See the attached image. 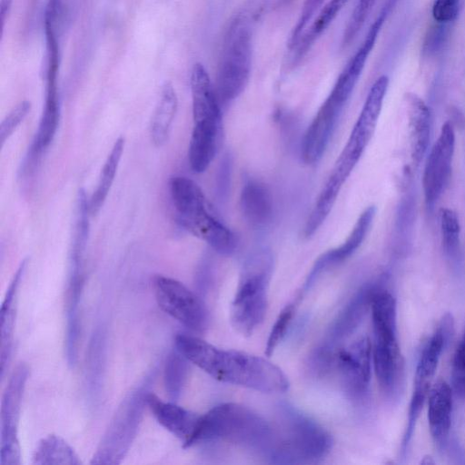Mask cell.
<instances>
[{"label": "cell", "instance_id": "1", "mask_svg": "<svg viewBox=\"0 0 465 465\" xmlns=\"http://www.w3.org/2000/svg\"><path fill=\"white\" fill-rule=\"evenodd\" d=\"M174 348L189 361L221 382L263 393H282L290 383L282 370L266 358L218 348L199 337L178 333Z\"/></svg>", "mask_w": 465, "mask_h": 465}, {"label": "cell", "instance_id": "2", "mask_svg": "<svg viewBox=\"0 0 465 465\" xmlns=\"http://www.w3.org/2000/svg\"><path fill=\"white\" fill-rule=\"evenodd\" d=\"M268 0H246L232 15L223 36L214 89L221 104L237 98L251 75L255 24Z\"/></svg>", "mask_w": 465, "mask_h": 465}, {"label": "cell", "instance_id": "3", "mask_svg": "<svg viewBox=\"0 0 465 465\" xmlns=\"http://www.w3.org/2000/svg\"><path fill=\"white\" fill-rule=\"evenodd\" d=\"M274 429L261 415L238 403H222L201 415L193 445L223 440L267 454Z\"/></svg>", "mask_w": 465, "mask_h": 465}, {"label": "cell", "instance_id": "4", "mask_svg": "<svg viewBox=\"0 0 465 465\" xmlns=\"http://www.w3.org/2000/svg\"><path fill=\"white\" fill-rule=\"evenodd\" d=\"M331 447V436L322 425L298 410L284 406L266 455L274 464H308L326 457Z\"/></svg>", "mask_w": 465, "mask_h": 465}, {"label": "cell", "instance_id": "5", "mask_svg": "<svg viewBox=\"0 0 465 465\" xmlns=\"http://www.w3.org/2000/svg\"><path fill=\"white\" fill-rule=\"evenodd\" d=\"M396 309L393 295L380 287L371 305L372 364L379 385L387 394H392L399 388L404 372V360L397 341Z\"/></svg>", "mask_w": 465, "mask_h": 465}, {"label": "cell", "instance_id": "6", "mask_svg": "<svg viewBox=\"0 0 465 465\" xmlns=\"http://www.w3.org/2000/svg\"><path fill=\"white\" fill-rule=\"evenodd\" d=\"M271 271L266 252L252 257L243 267L230 310L232 325L242 335H252L264 321Z\"/></svg>", "mask_w": 465, "mask_h": 465}, {"label": "cell", "instance_id": "7", "mask_svg": "<svg viewBox=\"0 0 465 465\" xmlns=\"http://www.w3.org/2000/svg\"><path fill=\"white\" fill-rule=\"evenodd\" d=\"M154 378L151 372L133 388L118 406L93 458L91 464H119L136 437L146 406V395Z\"/></svg>", "mask_w": 465, "mask_h": 465}, {"label": "cell", "instance_id": "8", "mask_svg": "<svg viewBox=\"0 0 465 465\" xmlns=\"http://www.w3.org/2000/svg\"><path fill=\"white\" fill-rule=\"evenodd\" d=\"M388 85L389 78L385 74L371 85L347 143L325 183L329 188L340 192L363 154L375 131Z\"/></svg>", "mask_w": 465, "mask_h": 465}, {"label": "cell", "instance_id": "9", "mask_svg": "<svg viewBox=\"0 0 465 465\" xmlns=\"http://www.w3.org/2000/svg\"><path fill=\"white\" fill-rule=\"evenodd\" d=\"M453 317L443 315L438 328L427 341L420 355L413 381V391L408 411V422L403 437L404 450L409 444L420 411L423 408L438 367L440 354L453 332Z\"/></svg>", "mask_w": 465, "mask_h": 465}, {"label": "cell", "instance_id": "10", "mask_svg": "<svg viewBox=\"0 0 465 465\" xmlns=\"http://www.w3.org/2000/svg\"><path fill=\"white\" fill-rule=\"evenodd\" d=\"M153 288L159 307L187 329L204 331L209 324V313L201 297L181 282L157 275Z\"/></svg>", "mask_w": 465, "mask_h": 465}, {"label": "cell", "instance_id": "11", "mask_svg": "<svg viewBox=\"0 0 465 465\" xmlns=\"http://www.w3.org/2000/svg\"><path fill=\"white\" fill-rule=\"evenodd\" d=\"M29 370L18 364L4 391L0 410V465H20L18 423Z\"/></svg>", "mask_w": 465, "mask_h": 465}, {"label": "cell", "instance_id": "12", "mask_svg": "<svg viewBox=\"0 0 465 465\" xmlns=\"http://www.w3.org/2000/svg\"><path fill=\"white\" fill-rule=\"evenodd\" d=\"M372 344L367 337L333 352L331 369L335 368L341 385L349 397L362 400L370 387Z\"/></svg>", "mask_w": 465, "mask_h": 465}, {"label": "cell", "instance_id": "13", "mask_svg": "<svg viewBox=\"0 0 465 465\" xmlns=\"http://www.w3.org/2000/svg\"><path fill=\"white\" fill-rule=\"evenodd\" d=\"M177 213L179 223L206 242L215 252L223 255L234 252L237 246L234 233L213 213L204 195Z\"/></svg>", "mask_w": 465, "mask_h": 465}, {"label": "cell", "instance_id": "14", "mask_svg": "<svg viewBox=\"0 0 465 465\" xmlns=\"http://www.w3.org/2000/svg\"><path fill=\"white\" fill-rule=\"evenodd\" d=\"M455 147V133L450 122L445 123L440 136L428 156L423 175L422 187L428 205H432L441 195L450 173Z\"/></svg>", "mask_w": 465, "mask_h": 465}, {"label": "cell", "instance_id": "15", "mask_svg": "<svg viewBox=\"0 0 465 465\" xmlns=\"http://www.w3.org/2000/svg\"><path fill=\"white\" fill-rule=\"evenodd\" d=\"M344 104L329 94L319 108L302 142V157L306 163L322 158Z\"/></svg>", "mask_w": 465, "mask_h": 465}, {"label": "cell", "instance_id": "16", "mask_svg": "<svg viewBox=\"0 0 465 465\" xmlns=\"http://www.w3.org/2000/svg\"><path fill=\"white\" fill-rule=\"evenodd\" d=\"M146 406L158 423L183 442V448L193 446L201 415L174 401H163L151 391L146 395Z\"/></svg>", "mask_w": 465, "mask_h": 465}, {"label": "cell", "instance_id": "17", "mask_svg": "<svg viewBox=\"0 0 465 465\" xmlns=\"http://www.w3.org/2000/svg\"><path fill=\"white\" fill-rule=\"evenodd\" d=\"M375 213V206L366 208L359 216L346 241L339 247L322 253L315 261L303 285L304 290H308L322 272L345 261L356 252L370 231Z\"/></svg>", "mask_w": 465, "mask_h": 465}, {"label": "cell", "instance_id": "18", "mask_svg": "<svg viewBox=\"0 0 465 465\" xmlns=\"http://www.w3.org/2000/svg\"><path fill=\"white\" fill-rule=\"evenodd\" d=\"M58 68L59 64L57 63L46 64L45 104L35 138L29 150L39 156L53 141L59 123Z\"/></svg>", "mask_w": 465, "mask_h": 465}, {"label": "cell", "instance_id": "19", "mask_svg": "<svg viewBox=\"0 0 465 465\" xmlns=\"http://www.w3.org/2000/svg\"><path fill=\"white\" fill-rule=\"evenodd\" d=\"M380 286V284H368L353 296L333 322L322 346L334 351L337 344L354 331L367 311L371 309L372 298Z\"/></svg>", "mask_w": 465, "mask_h": 465}, {"label": "cell", "instance_id": "20", "mask_svg": "<svg viewBox=\"0 0 465 465\" xmlns=\"http://www.w3.org/2000/svg\"><path fill=\"white\" fill-rule=\"evenodd\" d=\"M222 135V119H204L194 122L188 159L194 173L204 172L213 160Z\"/></svg>", "mask_w": 465, "mask_h": 465}, {"label": "cell", "instance_id": "21", "mask_svg": "<svg viewBox=\"0 0 465 465\" xmlns=\"http://www.w3.org/2000/svg\"><path fill=\"white\" fill-rule=\"evenodd\" d=\"M28 260L21 262L6 290L0 310V362L1 378L4 379L12 358L14 331L16 316L17 292Z\"/></svg>", "mask_w": 465, "mask_h": 465}, {"label": "cell", "instance_id": "22", "mask_svg": "<svg viewBox=\"0 0 465 465\" xmlns=\"http://www.w3.org/2000/svg\"><path fill=\"white\" fill-rule=\"evenodd\" d=\"M452 389L444 380L432 384L428 395V423L430 435L438 444L448 439L451 426Z\"/></svg>", "mask_w": 465, "mask_h": 465}, {"label": "cell", "instance_id": "23", "mask_svg": "<svg viewBox=\"0 0 465 465\" xmlns=\"http://www.w3.org/2000/svg\"><path fill=\"white\" fill-rule=\"evenodd\" d=\"M404 100L409 117L411 159L417 166L423 158L430 141V112L426 103L413 93H407Z\"/></svg>", "mask_w": 465, "mask_h": 465}, {"label": "cell", "instance_id": "24", "mask_svg": "<svg viewBox=\"0 0 465 465\" xmlns=\"http://www.w3.org/2000/svg\"><path fill=\"white\" fill-rule=\"evenodd\" d=\"M193 121L222 119L221 104L204 66L197 63L191 73Z\"/></svg>", "mask_w": 465, "mask_h": 465}, {"label": "cell", "instance_id": "25", "mask_svg": "<svg viewBox=\"0 0 465 465\" xmlns=\"http://www.w3.org/2000/svg\"><path fill=\"white\" fill-rule=\"evenodd\" d=\"M241 210L244 219L252 226L262 227L272 218V197L268 188L257 182H247L241 193Z\"/></svg>", "mask_w": 465, "mask_h": 465}, {"label": "cell", "instance_id": "26", "mask_svg": "<svg viewBox=\"0 0 465 465\" xmlns=\"http://www.w3.org/2000/svg\"><path fill=\"white\" fill-rule=\"evenodd\" d=\"M349 0H329L320 9L310 27L303 32L295 46L291 50L290 66H296L307 54L314 43L335 20Z\"/></svg>", "mask_w": 465, "mask_h": 465}, {"label": "cell", "instance_id": "27", "mask_svg": "<svg viewBox=\"0 0 465 465\" xmlns=\"http://www.w3.org/2000/svg\"><path fill=\"white\" fill-rule=\"evenodd\" d=\"M34 465H80L75 450L62 437L50 434L37 443L33 456Z\"/></svg>", "mask_w": 465, "mask_h": 465}, {"label": "cell", "instance_id": "28", "mask_svg": "<svg viewBox=\"0 0 465 465\" xmlns=\"http://www.w3.org/2000/svg\"><path fill=\"white\" fill-rule=\"evenodd\" d=\"M176 93L170 83H166L161 91L160 98L153 113L150 133L153 143L163 145L169 135L171 124L177 110Z\"/></svg>", "mask_w": 465, "mask_h": 465}, {"label": "cell", "instance_id": "29", "mask_svg": "<svg viewBox=\"0 0 465 465\" xmlns=\"http://www.w3.org/2000/svg\"><path fill=\"white\" fill-rule=\"evenodd\" d=\"M124 146V139L123 137L118 138L104 164L96 189L88 199L91 215H95L100 211L108 195L122 157Z\"/></svg>", "mask_w": 465, "mask_h": 465}, {"label": "cell", "instance_id": "30", "mask_svg": "<svg viewBox=\"0 0 465 465\" xmlns=\"http://www.w3.org/2000/svg\"><path fill=\"white\" fill-rule=\"evenodd\" d=\"M190 361L175 348L167 355L163 367V383L170 401L176 402L185 386Z\"/></svg>", "mask_w": 465, "mask_h": 465}, {"label": "cell", "instance_id": "31", "mask_svg": "<svg viewBox=\"0 0 465 465\" xmlns=\"http://www.w3.org/2000/svg\"><path fill=\"white\" fill-rule=\"evenodd\" d=\"M440 217L443 247L449 253H454L460 244L459 217L454 211L449 208H442Z\"/></svg>", "mask_w": 465, "mask_h": 465}, {"label": "cell", "instance_id": "32", "mask_svg": "<svg viewBox=\"0 0 465 465\" xmlns=\"http://www.w3.org/2000/svg\"><path fill=\"white\" fill-rule=\"evenodd\" d=\"M377 0H359L347 23L342 35V45L348 46L363 26Z\"/></svg>", "mask_w": 465, "mask_h": 465}, {"label": "cell", "instance_id": "33", "mask_svg": "<svg viewBox=\"0 0 465 465\" xmlns=\"http://www.w3.org/2000/svg\"><path fill=\"white\" fill-rule=\"evenodd\" d=\"M294 312L295 305L291 303L286 305L278 315L274 324L272 327L265 346V354L268 357L273 354L280 342L285 337Z\"/></svg>", "mask_w": 465, "mask_h": 465}, {"label": "cell", "instance_id": "34", "mask_svg": "<svg viewBox=\"0 0 465 465\" xmlns=\"http://www.w3.org/2000/svg\"><path fill=\"white\" fill-rule=\"evenodd\" d=\"M451 385L454 392L465 399V329L452 360Z\"/></svg>", "mask_w": 465, "mask_h": 465}, {"label": "cell", "instance_id": "35", "mask_svg": "<svg viewBox=\"0 0 465 465\" xmlns=\"http://www.w3.org/2000/svg\"><path fill=\"white\" fill-rule=\"evenodd\" d=\"M325 0H305L301 10L299 18L296 22V25L292 30L289 41L288 47L292 50L297 42L299 41L301 35L305 31L308 24L312 21L315 14L317 15V11L322 7V5Z\"/></svg>", "mask_w": 465, "mask_h": 465}, {"label": "cell", "instance_id": "36", "mask_svg": "<svg viewBox=\"0 0 465 465\" xmlns=\"http://www.w3.org/2000/svg\"><path fill=\"white\" fill-rule=\"evenodd\" d=\"M31 110L28 101H22L16 104L2 121L0 125L1 146L12 135L16 127L23 122Z\"/></svg>", "mask_w": 465, "mask_h": 465}, {"label": "cell", "instance_id": "37", "mask_svg": "<svg viewBox=\"0 0 465 465\" xmlns=\"http://www.w3.org/2000/svg\"><path fill=\"white\" fill-rule=\"evenodd\" d=\"M460 0H435L432 5V16L438 23L454 21L460 11Z\"/></svg>", "mask_w": 465, "mask_h": 465}, {"label": "cell", "instance_id": "38", "mask_svg": "<svg viewBox=\"0 0 465 465\" xmlns=\"http://www.w3.org/2000/svg\"><path fill=\"white\" fill-rule=\"evenodd\" d=\"M14 0H0V22H1V30L3 34L4 26L5 20L10 13L12 8V4Z\"/></svg>", "mask_w": 465, "mask_h": 465}, {"label": "cell", "instance_id": "39", "mask_svg": "<svg viewBox=\"0 0 465 465\" xmlns=\"http://www.w3.org/2000/svg\"><path fill=\"white\" fill-rule=\"evenodd\" d=\"M435 461L433 460L432 457L430 455H426L422 458L420 460V464L429 465V464H434Z\"/></svg>", "mask_w": 465, "mask_h": 465}, {"label": "cell", "instance_id": "40", "mask_svg": "<svg viewBox=\"0 0 465 465\" xmlns=\"http://www.w3.org/2000/svg\"><path fill=\"white\" fill-rule=\"evenodd\" d=\"M279 2H282V3H286L288 1H291V0H278Z\"/></svg>", "mask_w": 465, "mask_h": 465}]
</instances>
